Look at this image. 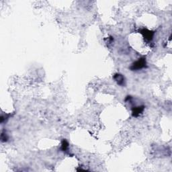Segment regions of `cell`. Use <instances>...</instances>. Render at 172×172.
I'll return each instance as SVG.
<instances>
[{"label":"cell","instance_id":"1","mask_svg":"<svg viewBox=\"0 0 172 172\" xmlns=\"http://www.w3.org/2000/svg\"><path fill=\"white\" fill-rule=\"evenodd\" d=\"M146 65H147L146 59L144 57H142L141 59H139L136 61L132 64L130 69L132 71H138V70H141L145 68Z\"/></svg>","mask_w":172,"mask_h":172},{"label":"cell","instance_id":"2","mask_svg":"<svg viewBox=\"0 0 172 172\" xmlns=\"http://www.w3.org/2000/svg\"><path fill=\"white\" fill-rule=\"evenodd\" d=\"M113 79H114L116 82L117 83L118 85L120 86H125L126 83L125 78L124 77V75L120 73H116L113 76Z\"/></svg>","mask_w":172,"mask_h":172},{"label":"cell","instance_id":"3","mask_svg":"<svg viewBox=\"0 0 172 172\" xmlns=\"http://www.w3.org/2000/svg\"><path fill=\"white\" fill-rule=\"evenodd\" d=\"M141 33L142 34V36H143L145 39L148 40V41H151L153 39V36H154V32L145 28L141 30Z\"/></svg>","mask_w":172,"mask_h":172},{"label":"cell","instance_id":"4","mask_svg":"<svg viewBox=\"0 0 172 172\" xmlns=\"http://www.w3.org/2000/svg\"><path fill=\"white\" fill-rule=\"evenodd\" d=\"M145 107L143 106H138L133 107V111H132V114L134 117H138L141 115L144 111Z\"/></svg>","mask_w":172,"mask_h":172},{"label":"cell","instance_id":"5","mask_svg":"<svg viewBox=\"0 0 172 172\" xmlns=\"http://www.w3.org/2000/svg\"><path fill=\"white\" fill-rule=\"evenodd\" d=\"M69 147V143L65 139H63L61 142V150L63 151H67Z\"/></svg>","mask_w":172,"mask_h":172},{"label":"cell","instance_id":"6","mask_svg":"<svg viewBox=\"0 0 172 172\" xmlns=\"http://www.w3.org/2000/svg\"><path fill=\"white\" fill-rule=\"evenodd\" d=\"M1 141L3 142H6L8 139V136L6 133L3 131L1 133Z\"/></svg>","mask_w":172,"mask_h":172}]
</instances>
